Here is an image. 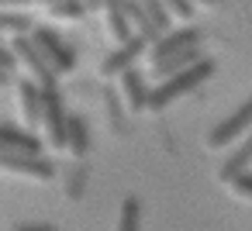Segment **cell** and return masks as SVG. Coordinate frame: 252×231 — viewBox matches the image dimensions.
I'll list each match as a JSON object with an SVG mask.
<instances>
[{"mask_svg": "<svg viewBox=\"0 0 252 231\" xmlns=\"http://www.w3.org/2000/svg\"><path fill=\"white\" fill-rule=\"evenodd\" d=\"M18 111L25 114V124L28 128H38L42 124V87L35 80H21L18 83Z\"/></svg>", "mask_w": 252, "mask_h": 231, "instance_id": "obj_11", "label": "cell"}, {"mask_svg": "<svg viewBox=\"0 0 252 231\" xmlns=\"http://www.w3.org/2000/svg\"><path fill=\"white\" fill-rule=\"evenodd\" d=\"M28 38L35 42V49L45 56V62L52 66V73L56 76H66V73H73L76 69V52L52 31V28H42V25H35L32 31H28Z\"/></svg>", "mask_w": 252, "mask_h": 231, "instance_id": "obj_2", "label": "cell"}, {"mask_svg": "<svg viewBox=\"0 0 252 231\" xmlns=\"http://www.w3.org/2000/svg\"><path fill=\"white\" fill-rule=\"evenodd\" d=\"M38 4H42V7H49V4H59V0H38Z\"/></svg>", "mask_w": 252, "mask_h": 231, "instance_id": "obj_27", "label": "cell"}, {"mask_svg": "<svg viewBox=\"0 0 252 231\" xmlns=\"http://www.w3.org/2000/svg\"><path fill=\"white\" fill-rule=\"evenodd\" d=\"M14 231H56L52 224H18Z\"/></svg>", "mask_w": 252, "mask_h": 231, "instance_id": "obj_23", "label": "cell"}, {"mask_svg": "<svg viewBox=\"0 0 252 231\" xmlns=\"http://www.w3.org/2000/svg\"><path fill=\"white\" fill-rule=\"evenodd\" d=\"M249 128H252V97H249L238 111H231L221 124L211 128V135H207V148H224V145L238 142Z\"/></svg>", "mask_w": 252, "mask_h": 231, "instance_id": "obj_5", "label": "cell"}, {"mask_svg": "<svg viewBox=\"0 0 252 231\" xmlns=\"http://www.w3.org/2000/svg\"><path fill=\"white\" fill-rule=\"evenodd\" d=\"M149 49V42L142 38V35H131L128 42H121L114 52H107V59L97 66V73H100V80H111V76H121L125 69H131L135 62H138V56Z\"/></svg>", "mask_w": 252, "mask_h": 231, "instance_id": "obj_8", "label": "cell"}, {"mask_svg": "<svg viewBox=\"0 0 252 231\" xmlns=\"http://www.w3.org/2000/svg\"><path fill=\"white\" fill-rule=\"evenodd\" d=\"M138 4H142V11H145L149 25H152L159 35H166V31H169V21H173V18H169V11L159 4V0H138Z\"/></svg>", "mask_w": 252, "mask_h": 231, "instance_id": "obj_17", "label": "cell"}, {"mask_svg": "<svg viewBox=\"0 0 252 231\" xmlns=\"http://www.w3.org/2000/svg\"><path fill=\"white\" fill-rule=\"evenodd\" d=\"M121 93H125L128 111H145V107H149V87H145V80L135 73V66L121 73Z\"/></svg>", "mask_w": 252, "mask_h": 231, "instance_id": "obj_14", "label": "cell"}, {"mask_svg": "<svg viewBox=\"0 0 252 231\" xmlns=\"http://www.w3.org/2000/svg\"><path fill=\"white\" fill-rule=\"evenodd\" d=\"M211 76H214V62H211V59H200V62H193L190 69H180V73L159 80V87L149 90V107H145V111H166L169 104H176L183 93L197 90V87H200L204 80H211Z\"/></svg>", "mask_w": 252, "mask_h": 231, "instance_id": "obj_1", "label": "cell"}, {"mask_svg": "<svg viewBox=\"0 0 252 231\" xmlns=\"http://www.w3.org/2000/svg\"><path fill=\"white\" fill-rule=\"evenodd\" d=\"M0 69H4L7 76H14V73H18V56H14V49H11V45H4V42H0Z\"/></svg>", "mask_w": 252, "mask_h": 231, "instance_id": "obj_22", "label": "cell"}, {"mask_svg": "<svg viewBox=\"0 0 252 231\" xmlns=\"http://www.w3.org/2000/svg\"><path fill=\"white\" fill-rule=\"evenodd\" d=\"M200 59H204L200 45H193V49H180V52H173V56H166L162 62L152 66V80H166V76H173V73H180V69H190V66L200 62Z\"/></svg>", "mask_w": 252, "mask_h": 231, "instance_id": "obj_13", "label": "cell"}, {"mask_svg": "<svg viewBox=\"0 0 252 231\" xmlns=\"http://www.w3.org/2000/svg\"><path fill=\"white\" fill-rule=\"evenodd\" d=\"M21 4H28V0H0V11L4 7H21Z\"/></svg>", "mask_w": 252, "mask_h": 231, "instance_id": "obj_24", "label": "cell"}, {"mask_svg": "<svg viewBox=\"0 0 252 231\" xmlns=\"http://www.w3.org/2000/svg\"><path fill=\"white\" fill-rule=\"evenodd\" d=\"M66 148H69L76 159H83V155L90 152V128H87V121H83L80 114H69V128H66Z\"/></svg>", "mask_w": 252, "mask_h": 231, "instance_id": "obj_15", "label": "cell"}, {"mask_svg": "<svg viewBox=\"0 0 252 231\" xmlns=\"http://www.w3.org/2000/svg\"><path fill=\"white\" fill-rule=\"evenodd\" d=\"M0 148H4V152H25V155H42L45 142L35 131H28V128L0 121Z\"/></svg>", "mask_w": 252, "mask_h": 231, "instance_id": "obj_9", "label": "cell"}, {"mask_svg": "<svg viewBox=\"0 0 252 231\" xmlns=\"http://www.w3.org/2000/svg\"><path fill=\"white\" fill-rule=\"evenodd\" d=\"M0 173L28 176V179H52L56 169L45 155H25V152H4L0 148Z\"/></svg>", "mask_w": 252, "mask_h": 231, "instance_id": "obj_6", "label": "cell"}, {"mask_svg": "<svg viewBox=\"0 0 252 231\" xmlns=\"http://www.w3.org/2000/svg\"><path fill=\"white\" fill-rule=\"evenodd\" d=\"M100 11H104V28H107V35H111L114 45H121V42H128V38L135 35L131 21H128L125 11H121V0H104Z\"/></svg>", "mask_w": 252, "mask_h": 231, "instance_id": "obj_12", "label": "cell"}, {"mask_svg": "<svg viewBox=\"0 0 252 231\" xmlns=\"http://www.w3.org/2000/svg\"><path fill=\"white\" fill-rule=\"evenodd\" d=\"M45 11H49V18H59V21H80L87 14L80 0H59V4H49Z\"/></svg>", "mask_w": 252, "mask_h": 231, "instance_id": "obj_18", "label": "cell"}, {"mask_svg": "<svg viewBox=\"0 0 252 231\" xmlns=\"http://www.w3.org/2000/svg\"><path fill=\"white\" fill-rule=\"evenodd\" d=\"M80 4H83V7H87V11H97V7H100V4H104V0H80Z\"/></svg>", "mask_w": 252, "mask_h": 231, "instance_id": "obj_25", "label": "cell"}, {"mask_svg": "<svg viewBox=\"0 0 252 231\" xmlns=\"http://www.w3.org/2000/svg\"><path fill=\"white\" fill-rule=\"evenodd\" d=\"M11 49H14V56H18V66H25V73L45 90V87H56V73H52V66L45 62V56L35 49V42L28 38V35H14L11 38Z\"/></svg>", "mask_w": 252, "mask_h": 231, "instance_id": "obj_4", "label": "cell"}, {"mask_svg": "<svg viewBox=\"0 0 252 231\" xmlns=\"http://www.w3.org/2000/svg\"><path fill=\"white\" fill-rule=\"evenodd\" d=\"M35 28V21L32 18H25V14H7V11H0V35H28Z\"/></svg>", "mask_w": 252, "mask_h": 231, "instance_id": "obj_19", "label": "cell"}, {"mask_svg": "<svg viewBox=\"0 0 252 231\" xmlns=\"http://www.w3.org/2000/svg\"><path fill=\"white\" fill-rule=\"evenodd\" d=\"M193 4H218V0H193Z\"/></svg>", "mask_w": 252, "mask_h": 231, "instance_id": "obj_28", "label": "cell"}, {"mask_svg": "<svg viewBox=\"0 0 252 231\" xmlns=\"http://www.w3.org/2000/svg\"><path fill=\"white\" fill-rule=\"evenodd\" d=\"M228 186H231V193H235V197L252 200V173H249V169H245V173H238V176H235Z\"/></svg>", "mask_w": 252, "mask_h": 231, "instance_id": "obj_21", "label": "cell"}, {"mask_svg": "<svg viewBox=\"0 0 252 231\" xmlns=\"http://www.w3.org/2000/svg\"><path fill=\"white\" fill-rule=\"evenodd\" d=\"M7 83H11V76H7L4 69H0V87H7Z\"/></svg>", "mask_w": 252, "mask_h": 231, "instance_id": "obj_26", "label": "cell"}, {"mask_svg": "<svg viewBox=\"0 0 252 231\" xmlns=\"http://www.w3.org/2000/svg\"><path fill=\"white\" fill-rule=\"evenodd\" d=\"M159 4L169 11V18H180V21L193 18V0H159Z\"/></svg>", "mask_w": 252, "mask_h": 231, "instance_id": "obj_20", "label": "cell"}, {"mask_svg": "<svg viewBox=\"0 0 252 231\" xmlns=\"http://www.w3.org/2000/svg\"><path fill=\"white\" fill-rule=\"evenodd\" d=\"M118 231H142V203L135 197H125L121 217H118Z\"/></svg>", "mask_w": 252, "mask_h": 231, "instance_id": "obj_16", "label": "cell"}, {"mask_svg": "<svg viewBox=\"0 0 252 231\" xmlns=\"http://www.w3.org/2000/svg\"><path fill=\"white\" fill-rule=\"evenodd\" d=\"M42 128H45V145L66 148L69 114H66V104H63L59 87H45V90H42Z\"/></svg>", "mask_w": 252, "mask_h": 231, "instance_id": "obj_3", "label": "cell"}, {"mask_svg": "<svg viewBox=\"0 0 252 231\" xmlns=\"http://www.w3.org/2000/svg\"><path fill=\"white\" fill-rule=\"evenodd\" d=\"M200 42H204V31L193 28V25H187V28H169L166 35H159V38L149 45V59H152V66H156V62H162L166 56H173V52H180V49H193V45H200Z\"/></svg>", "mask_w": 252, "mask_h": 231, "instance_id": "obj_7", "label": "cell"}, {"mask_svg": "<svg viewBox=\"0 0 252 231\" xmlns=\"http://www.w3.org/2000/svg\"><path fill=\"white\" fill-rule=\"evenodd\" d=\"M249 166H252V128H249V131L242 135L238 148H235V152H231V155H228V159H224V162L218 166V179H221V183L228 186V183H231V179H235L238 173H245Z\"/></svg>", "mask_w": 252, "mask_h": 231, "instance_id": "obj_10", "label": "cell"}]
</instances>
